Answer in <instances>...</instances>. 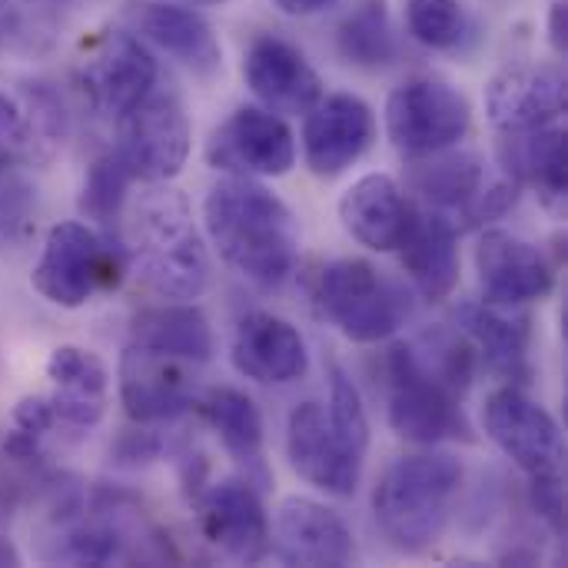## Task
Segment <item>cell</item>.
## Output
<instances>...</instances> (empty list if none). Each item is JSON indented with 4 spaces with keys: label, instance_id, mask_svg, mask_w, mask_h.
Wrapping results in <instances>:
<instances>
[{
    "label": "cell",
    "instance_id": "8d00e7d4",
    "mask_svg": "<svg viewBox=\"0 0 568 568\" xmlns=\"http://www.w3.org/2000/svg\"><path fill=\"white\" fill-rule=\"evenodd\" d=\"M566 30H568L566 3H556V7H552V17H549V37H552V47H556L559 53H566Z\"/></svg>",
    "mask_w": 568,
    "mask_h": 568
},
{
    "label": "cell",
    "instance_id": "4dcf8cb0",
    "mask_svg": "<svg viewBox=\"0 0 568 568\" xmlns=\"http://www.w3.org/2000/svg\"><path fill=\"white\" fill-rule=\"evenodd\" d=\"M406 20L409 33L433 50H456L473 33L459 0H406Z\"/></svg>",
    "mask_w": 568,
    "mask_h": 568
},
{
    "label": "cell",
    "instance_id": "f35d334b",
    "mask_svg": "<svg viewBox=\"0 0 568 568\" xmlns=\"http://www.w3.org/2000/svg\"><path fill=\"white\" fill-rule=\"evenodd\" d=\"M190 3H226V0H190Z\"/></svg>",
    "mask_w": 568,
    "mask_h": 568
},
{
    "label": "cell",
    "instance_id": "44dd1931",
    "mask_svg": "<svg viewBox=\"0 0 568 568\" xmlns=\"http://www.w3.org/2000/svg\"><path fill=\"white\" fill-rule=\"evenodd\" d=\"M120 403L133 423H166L193 406L186 363L130 346L120 359Z\"/></svg>",
    "mask_w": 568,
    "mask_h": 568
},
{
    "label": "cell",
    "instance_id": "52a82bcc",
    "mask_svg": "<svg viewBox=\"0 0 568 568\" xmlns=\"http://www.w3.org/2000/svg\"><path fill=\"white\" fill-rule=\"evenodd\" d=\"M190 116L176 93L150 90L130 113L120 116L116 156L133 180L166 183L173 180L190 156Z\"/></svg>",
    "mask_w": 568,
    "mask_h": 568
},
{
    "label": "cell",
    "instance_id": "7402d4cb",
    "mask_svg": "<svg viewBox=\"0 0 568 568\" xmlns=\"http://www.w3.org/2000/svg\"><path fill=\"white\" fill-rule=\"evenodd\" d=\"M47 379L53 383V413L60 423L90 429L103 419L110 373L100 356L80 346H57L47 359Z\"/></svg>",
    "mask_w": 568,
    "mask_h": 568
},
{
    "label": "cell",
    "instance_id": "836d02e7",
    "mask_svg": "<svg viewBox=\"0 0 568 568\" xmlns=\"http://www.w3.org/2000/svg\"><path fill=\"white\" fill-rule=\"evenodd\" d=\"M10 419H13V429H10L3 449H7L10 456H17V459H27V456L37 453L40 436H47V433L53 429L57 413H53V403H50L47 396H23V399L13 406Z\"/></svg>",
    "mask_w": 568,
    "mask_h": 568
},
{
    "label": "cell",
    "instance_id": "603a6c76",
    "mask_svg": "<svg viewBox=\"0 0 568 568\" xmlns=\"http://www.w3.org/2000/svg\"><path fill=\"white\" fill-rule=\"evenodd\" d=\"M339 220L353 240L376 253L396 250L406 220H409V203L403 200V190L396 186L393 176L386 173H366L356 180L343 200H339Z\"/></svg>",
    "mask_w": 568,
    "mask_h": 568
},
{
    "label": "cell",
    "instance_id": "4316f807",
    "mask_svg": "<svg viewBox=\"0 0 568 568\" xmlns=\"http://www.w3.org/2000/svg\"><path fill=\"white\" fill-rule=\"evenodd\" d=\"M459 333L483 353V359L516 379H529V323L526 320H509L489 303H463L456 310Z\"/></svg>",
    "mask_w": 568,
    "mask_h": 568
},
{
    "label": "cell",
    "instance_id": "cb8c5ba5",
    "mask_svg": "<svg viewBox=\"0 0 568 568\" xmlns=\"http://www.w3.org/2000/svg\"><path fill=\"white\" fill-rule=\"evenodd\" d=\"M136 30L166 50L173 60L190 67L200 77H210L223 63V47L213 33V27L190 7L173 3H140L136 10Z\"/></svg>",
    "mask_w": 568,
    "mask_h": 568
},
{
    "label": "cell",
    "instance_id": "ffe728a7",
    "mask_svg": "<svg viewBox=\"0 0 568 568\" xmlns=\"http://www.w3.org/2000/svg\"><path fill=\"white\" fill-rule=\"evenodd\" d=\"M233 366L263 386H286L306 376L310 353L300 329L273 313H250L233 336Z\"/></svg>",
    "mask_w": 568,
    "mask_h": 568
},
{
    "label": "cell",
    "instance_id": "7c38bea8",
    "mask_svg": "<svg viewBox=\"0 0 568 568\" xmlns=\"http://www.w3.org/2000/svg\"><path fill=\"white\" fill-rule=\"evenodd\" d=\"M306 113L303 153L316 176L333 180L369 153L376 140V116L366 100L353 93H333Z\"/></svg>",
    "mask_w": 568,
    "mask_h": 568
},
{
    "label": "cell",
    "instance_id": "e0dca14e",
    "mask_svg": "<svg viewBox=\"0 0 568 568\" xmlns=\"http://www.w3.org/2000/svg\"><path fill=\"white\" fill-rule=\"evenodd\" d=\"M246 87L276 113H306L323 100V80L300 47L276 33H263L243 57Z\"/></svg>",
    "mask_w": 568,
    "mask_h": 568
},
{
    "label": "cell",
    "instance_id": "d4e9b609",
    "mask_svg": "<svg viewBox=\"0 0 568 568\" xmlns=\"http://www.w3.org/2000/svg\"><path fill=\"white\" fill-rule=\"evenodd\" d=\"M499 156L516 183H529L549 203L566 200L568 150L566 130L559 123L529 133H506L499 143Z\"/></svg>",
    "mask_w": 568,
    "mask_h": 568
},
{
    "label": "cell",
    "instance_id": "8992f818",
    "mask_svg": "<svg viewBox=\"0 0 568 568\" xmlns=\"http://www.w3.org/2000/svg\"><path fill=\"white\" fill-rule=\"evenodd\" d=\"M469 126L473 106L466 93L433 77H413L399 83L386 100L389 140L409 160L453 150L459 140H466Z\"/></svg>",
    "mask_w": 568,
    "mask_h": 568
},
{
    "label": "cell",
    "instance_id": "7a4b0ae2",
    "mask_svg": "<svg viewBox=\"0 0 568 568\" xmlns=\"http://www.w3.org/2000/svg\"><path fill=\"white\" fill-rule=\"evenodd\" d=\"M123 256L150 293L166 303L196 300L210 280V260L193 226L190 203L166 183H143L120 210Z\"/></svg>",
    "mask_w": 568,
    "mask_h": 568
},
{
    "label": "cell",
    "instance_id": "74e56055",
    "mask_svg": "<svg viewBox=\"0 0 568 568\" xmlns=\"http://www.w3.org/2000/svg\"><path fill=\"white\" fill-rule=\"evenodd\" d=\"M13 160H17V153H13V150H10V146H7V143L0 140V180H3L7 173H10Z\"/></svg>",
    "mask_w": 568,
    "mask_h": 568
},
{
    "label": "cell",
    "instance_id": "9c48e42d",
    "mask_svg": "<svg viewBox=\"0 0 568 568\" xmlns=\"http://www.w3.org/2000/svg\"><path fill=\"white\" fill-rule=\"evenodd\" d=\"M489 439L529 476H562V433L552 413L529 399L519 386H503L486 399Z\"/></svg>",
    "mask_w": 568,
    "mask_h": 568
},
{
    "label": "cell",
    "instance_id": "83f0119b",
    "mask_svg": "<svg viewBox=\"0 0 568 568\" xmlns=\"http://www.w3.org/2000/svg\"><path fill=\"white\" fill-rule=\"evenodd\" d=\"M203 419L210 423V429L220 436L223 449L243 463L260 469L263 466V416L256 409V403L230 386L210 389L200 403Z\"/></svg>",
    "mask_w": 568,
    "mask_h": 568
},
{
    "label": "cell",
    "instance_id": "8fae6325",
    "mask_svg": "<svg viewBox=\"0 0 568 568\" xmlns=\"http://www.w3.org/2000/svg\"><path fill=\"white\" fill-rule=\"evenodd\" d=\"M286 456L290 466L300 479H306L310 486L349 499L359 489L363 479V456L353 453L343 436L333 429L326 406L320 403H300L290 413L286 423Z\"/></svg>",
    "mask_w": 568,
    "mask_h": 568
},
{
    "label": "cell",
    "instance_id": "484cf974",
    "mask_svg": "<svg viewBox=\"0 0 568 568\" xmlns=\"http://www.w3.org/2000/svg\"><path fill=\"white\" fill-rule=\"evenodd\" d=\"M133 346L200 366L213 356V329L203 310L190 303H163L133 320Z\"/></svg>",
    "mask_w": 568,
    "mask_h": 568
},
{
    "label": "cell",
    "instance_id": "ac0fdd59",
    "mask_svg": "<svg viewBox=\"0 0 568 568\" xmlns=\"http://www.w3.org/2000/svg\"><path fill=\"white\" fill-rule=\"evenodd\" d=\"M399 263L409 283L419 290L423 300H449L459 286L463 260H459V236L456 223L443 210H413L406 230L396 243Z\"/></svg>",
    "mask_w": 568,
    "mask_h": 568
},
{
    "label": "cell",
    "instance_id": "e575fe53",
    "mask_svg": "<svg viewBox=\"0 0 568 568\" xmlns=\"http://www.w3.org/2000/svg\"><path fill=\"white\" fill-rule=\"evenodd\" d=\"M529 499L532 509L549 519L556 529L562 526V476H546V479H529Z\"/></svg>",
    "mask_w": 568,
    "mask_h": 568
},
{
    "label": "cell",
    "instance_id": "2e32d148",
    "mask_svg": "<svg viewBox=\"0 0 568 568\" xmlns=\"http://www.w3.org/2000/svg\"><path fill=\"white\" fill-rule=\"evenodd\" d=\"M156 60L133 33H106L83 67V87L90 103L103 116L130 113L156 87Z\"/></svg>",
    "mask_w": 568,
    "mask_h": 568
},
{
    "label": "cell",
    "instance_id": "9a60e30c",
    "mask_svg": "<svg viewBox=\"0 0 568 568\" xmlns=\"http://www.w3.org/2000/svg\"><path fill=\"white\" fill-rule=\"evenodd\" d=\"M200 529L210 546L236 562H263L273 549L270 519L256 489L243 479L213 483L200 499Z\"/></svg>",
    "mask_w": 568,
    "mask_h": 568
},
{
    "label": "cell",
    "instance_id": "5b68a950",
    "mask_svg": "<svg viewBox=\"0 0 568 568\" xmlns=\"http://www.w3.org/2000/svg\"><path fill=\"white\" fill-rule=\"evenodd\" d=\"M386 386H389V426L396 436L436 446V443H473L469 419L459 406V396L443 386L416 359L413 346H393L386 356Z\"/></svg>",
    "mask_w": 568,
    "mask_h": 568
},
{
    "label": "cell",
    "instance_id": "3957f363",
    "mask_svg": "<svg viewBox=\"0 0 568 568\" xmlns=\"http://www.w3.org/2000/svg\"><path fill=\"white\" fill-rule=\"evenodd\" d=\"M463 493V463L449 453H416L396 459L373 493V513L383 536L409 556L433 549Z\"/></svg>",
    "mask_w": 568,
    "mask_h": 568
},
{
    "label": "cell",
    "instance_id": "d6986e66",
    "mask_svg": "<svg viewBox=\"0 0 568 568\" xmlns=\"http://www.w3.org/2000/svg\"><path fill=\"white\" fill-rule=\"evenodd\" d=\"M276 552L290 566H346L356 542L339 513L306 496H286L276 509Z\"/></svg>",
    "mask_w": 568,
    "mask_h": 568
},
{
    "label": "cell",
    "instance_id": "d6a6232c",
    "mask_svg": "<svg viewBox=\"0 0 568 568\" xmlns=\"http://www.w3.org/2000/svg\"><path fill=\"white\" fill-rule=\"evenodd\" d=\"M326 416H329L333 429L343 436V443L366 459V453H369V416H366V406H363V396H359L356 383L339 366L329 369Z\"/></svg>",
    "mask_w": 568,
    "mask_h": 568
},
{
    "label": "cell",
    "instance_id": "277c9868",
    "mask_svg": "<svg viewBox=\"0 0 568 568\" xmlns=\"http://www.w3.org/2000/svg\"><path fill=\"white\" fill-rule=\"evenodd\" d=\"M323 316L353 343H383L409 320L406 293L366 260H336L316 283Z\"/></svg>",
    "mask_w": 568,
    "mask_h": 568
},
{
    "label": "cell",
    "instance_id": "f546056e",
    "mask_svg": "<svg viewBox=\"0 0 568 568\" xmlns=\"http://www.w3.org/2000/svg\"><path fill=\"white\" fill-rule=\"evenodd\" d=\"M339 50L349 63L376 70L393 63L396 37L389 27L386 0H363L339 27Z\"/></svg>",
    "mask_w": 568,
    "mask_h": 568
},
{
    "label": "cell",
    "instance_id": "ba28073f",
    "mask_svg": "<svg viewBox=\"0 0 568 568\" xmlns=\"http://www.w3.org/2000/svg\"><path fill=\"white\" fill-rule=\"evenodd\" d=\"M110 276L113 256L103 240L83 223H57L47 233L30 283L47 303L60 310H80L110 283Z\"/></svg>",
    "mask_w": 568,
    "mask_h": 568
},
{
    "label": "cell",
    "instance_id": "d590c367",
    "mask_svg": "<svg viewBox=\"0 0 568 568\" xmlns=\"http://www.w3.org/2000/svg\"><path fill=\"white\" fill-rule=\"evenodd\" d=\"M283 13H290V17H313V13H323V10H329L333 3H339V0H273Z\"/></svg>",
    "mask_w": 568,
    "mask_h": 568
},
{
    "label": "cell",
    "instance_id": "5bb4252c",
    "mask_svg": "<svg viewBox=\"0 0 568 568\" xmlns=\"http://www.w3.org/2000/svg\"><path fill=\"white\" fill-rule=\"evenodd\" d=\"M476 270H479L483 300L489 306L536 303L546 300L556 286V273L546 253L506 230L483 233L476 246Z\"/></svg>",
    "mask_w": 568,
    "mask_h": 568
},
{
    "label": "cell",
    "instance_id": "1f68e13d",
    "mask_svg": "<svg viewBox=\"0 0 568 568\" xmlns=\"http://www.w3.org/2000/svg\"><path fill=\"white\" fill-rule=\"evenodd\" d=\"M130 170L120 163L116 153H106L100 160H93L90 173H87V183H83V193H80V210L83 216L110 226L120 220V210L126 203V193H130Z\"/></svg>",
    "mask_w": 568,
    "mask_h": 568
},
{
    "label": "cell",
    "instance_id": "30bf717a",
    "mask_svg": "<svg viewBox=\"0 0 568 568\" xmlns=\"http://www.w3.org/2000/svg\"><path fill=\"white\" fill-rule=\"evenodd\" d=\"M206 163L233 176H286L296 163L293 130L260 106H240L230 113L206 143Z\"/></svg>",
    "mask_w": 568,
    "mask_h": 568
},
{
    "label": "cell",
    "instance_id": "6da1fadb",
    "mask_svg": "<svg viewBox=\"0 0 568 568\" xmlns=\"http://www.w3.org/2000/svg\"><path fill=\"white\" fill-rule=\"evenodd\" d=\"M206 233L216 253L253 286L280 290L300 263L293 210L250 176L220 180L203 203Z\"/></svg>",
    "mask_w": 568,
    "mask_h": 568
},
{
    "label": "cell",
    "instance_id": "4fadbf2b",
    "mask_svg": "<svg viewBox=\"0 0 568 568\" xmlns=\"http://www.w3.org/2000/svg\"><path fill=\"white\" fill-rule=\"evenodd\" d=\"M566 100V73L549 63L506 67L486 87V113L503 136L559 123Z\"/></svg>",
    "mask_w": 568,
    "mask_h": 568
},
{
    "label": "cell",
    "instance_id": "f1b7e54d",
    "mask_svg": "<svg viewBox=\"0 0 568 568\" xmlns=\"http://www.w3.org/2000/svg\"><path fill=\"white\" fill-rule=\"evenodd\" d=\"M489 183L486 163L476 153H433L423 156L413 170V186L423 193V200L433 203V210H466L479 190Z\"/></svg>",
    "mask_w": 568,
    "mask_h": 568
}]
</instances>
